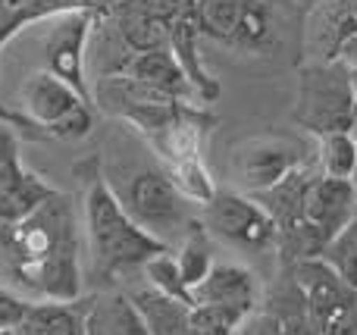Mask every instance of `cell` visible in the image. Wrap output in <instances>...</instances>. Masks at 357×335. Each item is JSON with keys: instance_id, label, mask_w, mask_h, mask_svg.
Listing matches in <instances>:
<instances>
[{"instance_id": "4fadbf2b", "label": "cell", "mask_w": 357, "mask_h": 335, "mask_svg": "<svg viewBox=\"0 0 357 335\" xmlns=\"http://www.w3.org/2000/svg\"><path fill=\"white\" fill-rule=\"evenodd\" d=\"M116 72L144 81V85L157 88V91H163L167 98L182 100V104H191V98H195V91H191L185 72L178 69L176 56L169 54V47L148 50V54H132Z\"/></svg>"}, {"instance_id": "f1b7e54d", "label": "cell", "mask_w": 357, "mask_h": 335, "mask_svg": "<svg viewBox=\"0 0 357 335\" xmlns=\"http://www.w3.org/2000/svg\"><path fill=\"white\" fill-rule=\"evenodd\" d=\"M25 301H19L16 295H10V292H3L0 288V332H10L19 326V320H22V313H25Z\"/></svg>"}, {"instance_id": "ba28073f", "label": "cell", "mask_w": 357, "mask_h": 335, "mask_svg": "<svg viewBox=\"0 0 357 335\" xmlns=\"http://www.w3.org/2000/svg\"><path fill=\"white\" fill-rule=\"evenodd\" d=\"M94 13L88 10H73L54 16L47 38H44V60H47V72L66 81L75 94L91 100V88L85 79V44L91 35Z\"/></svg>"}, {"instance_id": "4316f807", "label": "cell", "mask_w": 357, "mask_h": 335, "mask_svg": "<svg viewBox=\"0 0 357 335\" xmlns=\"http://www.w3.org/2000/svg\"><path fill=\"white\" fill-rule=\"evenodd\" d=\"M91 129H94V116H91V107L85 104V107H79L75 113H69L63 123H56L47 135L63 138V141H79V138H85Z\"/></svg>"}, {"instance_id": "d6986e66", "label": "cell", "mask_w": 357, "mask_h": 335, "mask_svg": "<svg viewBox=\"0 0 357 335\" xmlns=\"http://www.w3.org/2000/svg\"><path fill=\"white\" fill-rule=\"evenodd\" d=\"M50 194L54 192H50L38 176L19 169L16 176H10V179L0 185V226H13V229H16V226L25 223Z\"/></svg>"}, {"instance_id": "e0dca14e", "label": "cell", "mask_w": 357, "mask_h": 335, "mask_svg": "<svg viewBox=\"0 0 357 335\" xmlns=\"http://www.w3.org/2000/svg\"><path fill=\"white\" fill-rule=\"evenodd\" d=\"M116 29L123 44L132 54H148V50H160L169 41V22L154 16L151 10L138 6L135 0H123L116 10Z\"/></svg>"}, {"instance_id": "277c9868", "label": "cell", "mask_w": 357, "mask_h": 335, "mask_svg": "<svg viewBox=\"0 0 357 335\" xmlns=\"http://www.w3.org/2000/svg\"><path fill=\"white\" fill-rule=\"evenodd\" d=\"M13 244L19 254V270L38 267L54 254H79L69 201L60 194H50L25 223L16 226Z\"/></svg>"}, {"instance_id": "484cf974", "label": "cell", "mask_w": 357, "mask_h": 335, "mask_svg": "<svg viewBox=\"0 0 357 335\" xmlns=\"http://www.w3.org/2000/svg\"><path fill=\"white\" fill-rule=\"evenodd\" d=\"M245 317L232 311H220V307H191V317H188V332L185 335H235L238 323Z\"/></svg>"}, {"instance_id": "8992f818", "label": "cell", "mask_w": 357, "mask_h": 335, "mask_svg": "<svg viewBox=\"0 0 357 335\" xmlns=\"http://www.w3.org/2000/svg\"><path fill=\"white\" fill-rule=\"evenodd\" d=\"M295 286L301 292L307 313L323 335H329L333 326L357 313V292L329 267L323 257H310V260H298L295 267Z\"/></svg>"}, {"instance_id": "3957f363", "label": "cell", "mask_w": 357, "mask_h": 335, "mask_svg": "<svg viewBox=\"0 0 357 335\" xmlns=\"http://www.w3.org/2000/svg\"><path fill=\"white\" fill-rule=\"evenodd\" d=\"M116 192V188H113ZM123 210L132 217V223L142 226L148 235L163 242L169 248L176 235L185 238L191 226L188 201L176 192L169 176L163 169H142L126 182L123 192H116Z\"/></svg>"}, {"instance_id": "5b68a950", "label": "cell", "mask_w": 357, "mask_h": 335, "mask_svg": "<svg viewBox=\"0 0 357 335\" xmlns=\"http://www.w3.org/2000/svg\"><path fill=\"white\" fill-rule=\"evenodd\" d=\"M304 144L289 135H257L241 141L232 150V166L238 173L241 185L254 194H264L276 188L285 176L304 166Z\"/></svg>"}, {"instance_id": "7a4b0ae2", "label": "cell", "mask_w": 357, "mask_h": 335, "mask_svg": "<svg viewBox=\"0 0 357 335\" xmlns=\"http://www.w3.org/2000/svg\"><path fill=\"white\" fill-rule=\"evenodd\" d=\"M354 88L351 69L342 63L314 60L298 72V100L295 123L310 135H329V132L354 129Z\"/></svg>"}, {"instance_id": "83f0119b", "label": "cell", "mask_w": 357, "mask_h": 335, "mask_svg": "<svg viewBox=\"0 0 357 335\" xmlns=\"http://www.w3.org/2000/svg\"><path fill=\"white\" fill-rule=\"evenodd\" d=\"M235 335H282V326H279L276 313H270V311H251L238 323Z\"/></svg>"}, {"instance_id": "f546056e", "label": "cell", "mask_w": 357, "mask_h": 335, "mask_svg": "<svg viewBox=\"0 0 357 335\" xmlns=\"http://www.w3.org/2000/svg\"><path fill=\"white\" fill-rule=\"evenodd\" d=\"M329 335H357V313H351L348 320H342L339 326H333Z\"/></svg>"}, {"instance_id": "2e32d148", "label": "cell", "mask_w": 357, "mask_h": 335, "mask_svg": "<svg viewBox=\"0 0 357 335\" xmlns=\"http://www.w3.org/2000/svg\"><path fill=\"white\" fill-rule=\"evenodd\" d=\"M85 335H148V329L132 301L119 292H110L88 301Z\"/></svg>"}, {"instance_id": "44dd1931", "label": "cell", "mask_w": 357, "mask_h": 335, "mask_svg": "<svg viewBox=\"0 0 357 335\" xmlns=\"http://www.w3.org/2000/svg\"><path fill=\"white\" fill-rule=\"evenodd\" d=\"M176 263H178V273H182V282L188 292H195L207 273L213 270V257H210V244H207V229L201 223L191 219L188 232L182 238V248L176 254Z\"/></svg>"}, {"instance_id": "5bb4252c", "label": "cell", "mask_w": 357, "mask_h": 335, "mask_svg": "<svg viewBox=\"0 0 357 335\" xmlns=\"http://www.w3.org/2000/svg\"><path fill=\"white\" fill-rule=\"evenodd\" d=\"M85 301H44L29 304L13 335H85Z\"/></svg>"}, {"instance_id": "6da1fadb", "label": "cell", "mask_w": 357, "mask_h": 335, "mask_svg": "<svg viewBox=\"0 0 357 335\" xmlns=\"http://www.w3.org/2000/svg\"><path fill=\"white\" fill-rule=\"evenodd\" d=\"M85 223L88 238L98 254V260L110 270L138 267V263L151 260L154 254L169 251L163 242L132 223V217L123 210L116 192L107 185L104 176H94L91 188L85 194Z\"/></svg>"}, {"instance_id": "cb8c5ba5", "label": "cell", "mask_w": 357, "mask_h": 335, "mask_svg": "<svg viewBox=\"0 0 357 335\" xmlns=\"http://www.w3.org/2000/svg\"><path fill=\"white\" fill-rule=\"evenodd\" d=\"M241 0H195V16L201 25V38H213L220 44H229L238 19Z\"/></svg>"}, {"instance_id": "ac0fdd59", "label": "cell", "mask_w": 357, "mask_h": 335, "mask_svg": "<svg viewBox=\"0 0 357 335\" xmlns=\"http://www.w3.org/2000/svg\"><path fill=\"white\" fill-rule=\"evenodd\" d=\"M273 44H276V13L270 0H241L229 47L245 54H264Z\"/></svg>"}, {"instance_id": "d6a6232c", "label": "cell", "mask_w": 357, "mask_h": 335, "mask_svg": "<svg viewBox=\"0 0 357 335\" xmlns=\"http://www.w3.org/2000/svg\"><path fill=\"white\" fill-rule=\"evenodd\" d=\"M351 88H354V98H357V66H351Z\"/></svg>"}, {"instance_id": "836d02e7", "label": "cell", "mask_w": 357, "mask_h": 335, "mask_svg": "<svg viewBox=\"0 0 357 335\" xmlns=\"http://www.w3.org/2000/svg\"><path fill=\"white\" fill-rule=\"evenodd\" d=\"M351 135H354V148H357V125H354V129H351ZM354 179H357V176H354Z\"/></svg>"}, {"instance_id": "603a6c76", "label": "cell", "mask_w": 357, "mask_h": 335, "mask_svg": "<svg viewBox=\"0 0 357 335\" xmlns=\"http://www.w3.org/2000/svg\"><path fill=\"white\" fill-rule=\"evenodd\" d=\"M163 173L169 176V182H173L176 192L182 194L185 201H191V204H204V207L213 201L216 185H213V179H210V173H207V166H204L201 157L169 163Z\"/></svg>"}, {"instance_id": "8fae6325", "label": "cell", "mask_w": 357, "mask_h": 335, "mask_svg": "<svg viewBox=\"0 0 357 335\" xmlns=\"http://www.w3.org/2000/svg\"><path fill=\"white\" fill-rule=\"evenodd\" d=\"M191 301L195 307H220V311L248 317L251 311H257V282L238 263H213L207 279L191 292Z\"/></svg>"}, {"instance_id": "52a82bcc", "label": "cell", "mask_w": 357, "mask_h": 335, "mask_svg": "<svg viewBox=\"0 0 357 335\" xmlns=\"http://www.w3.org/2000/svg\"><path fill=\"white\" fill-rule=\"evenodd\" d=\"M207 232L238 248H266L279 238V226L264 204L238 192H216L207 204Z\"/></svg>"}, {"instance_id": "9a60e30c", "label": "cell", "mask_w": 357, "mask_h": 335, "mask_svg": "<svg viewBox=\"0 0 357 335\" xmlns=\"http://www.w3.org/2000/svg\"><path fill=\"white\" fill-rule=\"evenodd\" d=\"M126 298H129L132 307L138 311L148 335H185L188 332L191 307L182 304V301L169 298V295H160L151 286L135 288V292H129Z\"/></svg>"}, {"instance_id": "1f68e13d", "label": "cell", "mask_w": 357, "mask_h": 335, "mask_svg": "<svg viewBox=\"0 0 357 335\" xmlns=\"http://www.w3.org/2000/svg\"><path fill=\"white\" fill-rule=\"evenodd\" d=\"M295 3H301V6H304V10H314V6H320V3H323V0H295Z\"/></svg>"}, {"instance_id": "7402d4cb", "label": "cell", "mask_w": 357, "mask_h": 335, "mask_svg": "<svg viewBox=\"0 0 357 335\" xmlns=\"http://www.w3.org/2000/svg\"><path fill=\"white\" fill-rule=\"evenodd\" d=\"M317 163L320 173L329 179H348L357 176V148L351 132H329L317 138Z\"/></svg>"}, {"instance_id": "d4e9b609", "label": "cell", "mask_w": 357, "mask_h": 335, "mask_svg": "<svg viewBox=\"0 0 357 335\" xmlns=\"http://www.w3.org/2000/svg\"><path fill=\"white\" fill-rule=\"evenodd\" d=\"M142 270H144V279H148L151 288H157L160 295H169V298H176V301H182V304L195 307V301H191V292L185 288L182 273H178V263H176L173 251L154 254L151 260L142 263Z\"/></svg>"}, {"instance_id": "4dcf8cb0", "label": "cell", "mask_w": 357, "mask_h": 335, "mask_svg": "<svg viewBox=\"0 0 357 335\" xmlns=\"http://www.w3.org/2000/svg\"><path fill=\"white\" fill-rule=\"evenodd\" d=\"M123 0H91V6L94 10H107V6H119Z\"/></svg>"}, {"instance_id": "9c48e42d", "label": "cell", "mask_w": 357, "mask_h": 335, "mask_svg": "<svg viewBox=\"0 0 357 335\" xmlns=\"http://www.w3.org/2000/svg\"><path fill=\"white\" fill-rule=\"evenodd\" d=\"M357 210V188L348 179H329V176H317L307 182V192L301 201V223L310 226L323 244L339 238L345 226L351 223Z\"/></svg>"}, {"instance_id": "30bf717a", "label": "cell", "mask_w": 357, "mask_h": 335, "mask_svg": "<svg viewBox=\"0 0 357 335\" xmlns=\"http://www.w3.org/2000/svg\"><path fill=\"white\" fill-rule=\"evenodd\" d=\"M197 44H201V25H197V16H195V0H185L182 10H178L173 16V22H169L167 47H169V54L176 56L185 79H188L197 104H213V100L220 98V81H216V75L207 72Z\"/></svg>"}, {"instance_id": "d590c367", "label": "cell", "mask_w": 357, "mask_h": 335, "mask_svg": "<svg viewBox=\"0 0 357 335\" xmlns=\"http://www.w3.org/2000/svg\"><path fill=\"white\" fill-rule=\"evenodd\" d=\"M0 335H10V332H0Z\"/></svg>"}, {"instance_id": "ffe728a7", "label": "cell", "mask_w": 357, "mask_h": 335, "mask_svg": "<svg viewBox=\"0 0 357 335\" xmlns=\"http://www.w3.org/2000/svg\"><path fill=\"white\" fill-rule=\"evenodd\" d=\"M44 295L47 301H79L82 298V270L79 254H54L38 267L22 270Z\"/></svg>"}, {"instance_id": "e575fe53", "label": "cell", "mask_w": 357, "mask_h": 335, "mask_svg": "<svg viewBox=\"0 0 357 335\" xmlns=\"http://www.w3.org/2000/svg\"><path fill=\"white\" fill-rule=\"evenodd\" d=\"M354 125H357V104H354Z\"/></svg>"}, {"instance_id": "7c38bea8", "label": "cell", "mask_w": 357, "mask_h": 335, "mask_svg": "<svg viewBox=\"0 0 357 335\" xmlns=\"http://www.w3.org/2000/svg\"><path fill=\"white\" fill-rule=\"evenodd\" d=\"M22 104L29 110V116L35 119V125H41L44 132H50L56 123L75 113L79 107H85L88 100L82 94H75L66 81H60L56 75H50L47 69L31 72L22 81Z\"/></svg>"}]
</instances>
